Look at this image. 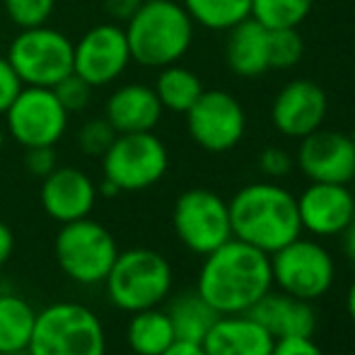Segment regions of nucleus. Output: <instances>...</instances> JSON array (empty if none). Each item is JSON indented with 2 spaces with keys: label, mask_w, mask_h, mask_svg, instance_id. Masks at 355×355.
I'll use <instances>...</instances> for the list:
<instances>
[{
  "label": "nucleus",
  "mask_w": 355,
  "mask_h": 355,
  "mask_svg": "<svg viewBox=\"0 0 355 355\" xmlns=\"http://www.w3.org/2000/svg\"><path fill=\"white\" fill-rule=\"evenodd\" d=\"M273 290L271 257L239 239L203 257L196 293L218 314H247L263 295Z\"/></svg>",
  "instance_id": "nucleus-1"
},
{
  "label": "nucleus",
  "mask_w": 355,
  "mask_h": 355,
  "mask_svg": "<svg viewBox=\"0 0 355 355\" xmlns=\"http://www.w3.org/2000/svg\"><path fill=\"white\" fill-rule=\"evenodd\" d=\"M232 237L271 257L302 234L297 196L273 182H257L239 189L227 201Z\"/></svg>",
  "instance_id": "nucleus-2"
},
{
  "label": "nucleus",
  "mask_w": 355,
  "mask_h": 355,
  "mask_svg": "<svg viewBox=\"0 0 355 355\" xmlns=\"http://www.w3.org/2000/svg\"><path fill=\"white\" fill-rule=\"evenodd\" d=\"M193 19L177 0H143L131 19L123 24L131 58L143 68L179 63L193 42Z\"/></svg>",
  "instance_id": "nucleus-3"
},
{
  "label": "nucleus",
  "mask_w": 355,
  "mask_h": 355,
  "mask_svg": "<svg viewBox=\"0 0 355 355\" xmlns=\"http://www.w3.org/2000/svg\"><path fill=\"white\" fill-rule=\"evenodd\" d=\"M172 283L174 273L167 259L153 249L138 247L119 252L102 285L114 307L133 314L159 307L172 293Z\"/></svg>",
  "instance_id": "nucleus-4"
},
{
  "label": "nucleus",
  "mask_w": 355,
  "mask_h": 355,
  "mask_svg": "<svg viewBox=\"0 0 355 355\" xmlns=\"http://www.w3.org/2000/svg\"><path fill=\"white\" fill-rule=\"evenodd\" d=\"M29 355H107V331L80 302H53L37 312Z\"/></svg>",
  "instance_id": "nucleus-5"
},
{
  "label": "nucleus",
  "mask_w": 355,
  "mask_h": 355,
  "mask_svg": "<svg viewBox=\"0 0 355 355\" xmlns=\"http://www.w3.org/2000/svg\"><path fill=\"white\" fill-rule=\"evenodd\" d=\"M56 263L71 281L80 285L104 283L112 263L119 257L114 234L97 220L80 218L61 225L53 239Z\"/></svg>",
  "instance_id": "nucleus-6"
},
{
  "label": "nucleus",
  "mask_w": 355,
  "mask_h": 355,
  "mask_svg": "<svg viewBox=\"0 0 355 355\" xmlns=\"http://www.w3.org/2000/svg\"><path fill=\"white\" fill-rule=\"evenodd\" d=\"M5 56L19 83L29 87L51 89L73 73V42L49 24L19 29Z\"/></svg>",
  "instance_id": "nucleus-7"
},
{
  "label": "nucleus",
  "mask_w": 355,
  "mask_h": 355,
  "mask_svg": "<svg viewBox=\"0 0 355 355\" xmlns=\"http://www.w3.org/2000/svg\"><path fill=\"white\" fill-rule=\"evenodd\" d=\"M271 276L278 290L314 302L336 283V261L324 244L300 234L271 254Z\"/></svg>",
  "instance_id": "nucleus-8"
},
{
  "label": "nucleus",
  "mask_w": 355,
  "mask_h": 355,
  "mask_svg": "<svg viewBox=\"0 0 355 355\" xmlns=\"http://www.w3.org/2000/svg\"><path fill=\"white\" fill-rule=\"evenodd\" d=\"M104 179L116 184L119 191H145L155 187L169 169L167 145L153 131L119 133L102 155Z\"/></svg>",
  "instance_id": "nucleus-9"
},
{
  "label": "nucleus",
  "mask_w": 355,
  "mask_h": 355,
  "mask_svg": "<svg viewBox=\"0 0 355 355\" xmlns=\"http://www.w3.org/2000/svg\"><path fill=\"white\" fill-rule=\"evenodd\" d=\"M5 133L17 145L27 148H53L68 131L71 114L61 107L53 89L22 85L17 97L5 109Z\"/></svg>",
  "instance_id": "nucleus-10"
},
{
  "label": "nucleus",
  "mask_w": 355,
  "mask_h": 355,
  "mask_svg": "<svg viewBox=\"0 0 355 355\" xmlns=\"http://www.w3.org/2000/svg\"><path fill=\"white\" fill-rule=\"evenodd\" d=\"M172 225L179 242L198 257H206L232 239L227 201L211 189L184 191L174 203Z\"/></svg>",
  "instance_id": "nucleus-11"
},
{
  "label": "nucleus",
  "mask_w": 355,
  "mask_h": 355,
  "mask_svg": "<svg viewBox=\"0 0 355 355\" xmlns=\"http://www.w3.org/2000/svg\"><path fill=\"white\" fill-rule=\"evenodd\" d=\"M184 116L191 141L208 153H227L237 148L247 131L244 107L225 89H203Z\"/></svg>",
  "instance_id": "nucleus-12"
},
{
  "label": "nucleus",
  "mask_w": 355,
  "mask_h": 355,
  "mask_svg": "<svg viewBox=\"0 0 355 355\" xmlns=\"http://www.w3.org/2000/svg\"><path fill=\"white\" fill-rule=\"evenodd\" d=\"M131 49L121 24L102 22L73 42V73L87 80L92 87H107L126 73Z\"/></svg>",
  "instance_id": "nucleus-13"
},
{
  "label": "nucleus",
  "mask_w": 355,
  "mask_h": 355,
  "mask_svg": "<svg viewBox=\"0 0 355 355\" xmlns=\"http://www.w3.org/2000/svg\"><path fill=\"white\" fill-rule=\"evenodd\" d=\"M297 164L309 182L351 184L355 177V145L346 133L317 128L300 138Z\"/></svg>",
  "instance_id": "nucleus-14"
},
{
  "label": "nucleus",
  "mask_w": 355,
  "mask_h": 355,
  "mask_svg": "<svg viewBox=\"0 0 355 355\" xmlns=\"http://www.w3.org/2000/svg\"><path fill=\"white\" fill-rule=\"evenodd\" d=\"M302 230L314 237H341L355 215V193L348 184L309 182L297 196Z\"/></svg>",
  "instance_id": "nucleus-15"
},
{
  "label": "nucleus",
  "mask_w": 355,
  "mask_h": 355,
  "mask_svg": "<svg viewBox=\"0 0 355 355\" xmlns=\"http://www.w3.org/2000/svg\"><path fill=\"white\" fill-rule=\"evenodd\" d=\"M329 112L327 92L312 80H293L276 94L271 104V121L288 138H304L322 128Z\"/></svg>",
  "instance_id": "nucleus-16"
},
{
  "label": "nucleus",
  "mask_w": 355,
  "mask_h": 355,
  "mask_svg": "<svg viewBox=\"0 0 355 355\" xmlns=\"http://www.w3.org/2000/svg\"><path fill=\"white\" fill-rule=\"evenodd\" d=\"M39 198L49 218L66 225L92 213L97 203V184L78 167H56L42 179Z\"/></svg>",
  "instance_id": "nucleus-17"
},
{
  "label": "nucleus",
  "mask_w": 355,
  "mask_h": 355,
  "mask_svg": "<svg viewBox=\"0 0 355 355\" xmlns=\"http://www.w3.org/2000/svg\"><path fill=\"white\" fill-rule=\"evenodd\" d=\"M247 314L257 319L273 338L314 336L317 331V312L312 302L283 290H268Z\"/></svg>",
  "instance_id": "nucleus-18"
},
{
  "label": "nucleus",
  "mask_w": 355,
  "mask_h": 355,
  "mask_svg": "<svg viewBox=\"0 0 355 355\" xmlns=\"http://www.w3.org/2000/svg\"><path fill=\"white\" fill-rule=\"evenodd\" d=\"M162 112V104L150 85L126 83L109 94L104 119L116 133H143L157 126Z\"/></svg>",
  "instance_id": "nucleus-19"
},
{
  "label": "nucleus",
  "mask_w": 355,
  "mask_h": 355,
  "mask_svg": "<svg viewBox=\"0 0 355 355\" xmlns=\"http://www.w3.org/2000/svg\"><path fill=\"white\" fill-rule=\"evenodd\" d=\"M276 338L249 314H220L203 338L208 355H271Z\"/></svg>",
  "instance_id": "nucleus-20"
},
{
  "label": "nucleus",
  "mask_w": 355,
  "mask_h": 355,
  "mask_svg": "<svg viewBox=\"0 0 355 355\" xmlns=\"http://www.w3.org/2000/svg\"><path fill=\"white\" fill-rule=\"evenodd\" d=\"M225 61L227 68L239 78H259L268 66V29L254 17H247L227 29L225 42Z\"/></svg>",
  "instance_id": "nucleus-21"
},
{
  "label": "nucleus",
  "mask_w": 355,
  "mask_h": 355,
  "mask_svg": "<svg viewBox=\"0 0 355 355\" xmlns=\"http://www.w3.org/2000/svg\"><path fill=\"white\" fill-rule=\"evenodd\" d=\"M126 341L136 355H162L177 341L167 309L150 307L133 312L126 327Z\"/></svg>",
  "instance_id": "nucleus-22"
},
{
  "label": "nucleus",
  "mask_w": 355,
  "mask_h": 355,
  "mask_svg": "<svg viewBox=\"0 0 355 355\" xmlns=\"http://www.w3.org/2000/svg\"><path fill=\"white\" fill-rule=\"evenodd\" d=\"M167 314L177 341H191V343H203V338L208 336V331H211L213 324L220 317L196 290L174 297Z\"/></svg>",
  "instance_id": "nucleus-23"
},
{
  "label": "nucleus",
  "mask_w": 355,
  "mask_h": 355,
  "mask_svg": "<svg viewBox=\"0 0 355 355\" xmlns=\"http://www.w3.org/2000/svg\"><path fill=\"white\" fill-rule=\"evenodd\" d=\"M37 309L17 293H0V355L27 351Z\"/></svg>",
  "instance_id": "nucleus-24"
},
{
  "label": "nucleus",
  "mask_w": 355,
  "mask_h": 355,
  "mask_svg": "<svg viewBox=\"0 0 355 355\" xmlns=\"http://www.w3.org/2000/svg\"><path fill=\"white\" fill-rule=\"evenodd\" d=\"M155 94H157L162 109L174 114H187L203 92V83L193 71L172 63V66L159 68L155 80Z\"/></svg>",
  "instance_id": "nucleus-25"
},
{
  "label": "nucleus",
  "mask_w": 355,
  "mask_h": 355,
  "mask_svg": "<svg viewBox=\"0 0 355 355\" xmlns=\"http://www.w3.org/2000/svg\"><path fill=\"white\" fill-rule=\"evenodd\" d=\"M193 24L211 32H227L252 15V0H182Z\"/></svg>",
  "instance_id": "nucleus-26"
},
{
  "label": "nucleus",
  "mask_w": 355,
  "mask_h": 355,
  "mask_svg": "<svg viewBox=\"0 0 355 355\" xmlns=\"http://www.w3.org/2000/svg\"><path fill=\"white\" fill-rule=\"evenodd\" d=\"M314 0H252V15L266 29L297 27L309 17Z\"/></svg>",
  "instance_id": "nucleus-27"
},
{
  "label": "nucleus",
  "mask_w": 355,
  "mask_h": 355,
  "mask_svg": "<svg viewBox=\"0 0 355 355\" xmlns=\"http://www.w3.org/2000/svg\"><path fill=\"white\" fill-rule=\"evenodd\" d=\"M304 56V42L297 27L268 29V66L276 71L295 68Z\"/></svg>",
  "instance_id": "nucleus-28"
},
{
  "label": "nucleus",
  "mask_w": 355,
  "mask_h": 355,
  "mask_svg": "<svg viewBox=\"0 0 355 355\" xmlns=\"http://www.w3.org/2000/svg\"><path fill=\"white\" fill-rule=\"evenodd\" d=\"M10 22L17 29L42 27L53 15L56 0H3Z\"/></svg>",
  "instance_id": "nucleus-29"
},
{
  "label": "nucleus",
  "mask_w": 355,
  "mask_h": 355,
  "mask_svg": "<svg viewBox=\"0 0 355 355\" xmlns=\"http://www.w3.org/2000/svg\"><path fill=\"white\" fill-rule=\"evenodd\" d=\"M116 136L119 133L114 131V126L104 116L89 119L78 131V148H80V153L87 155V157H102Z\"/></svg>",
  "instance_id": "nucleus-30"
},
{
  "label": "nucleus",
  "mask_w": 355,
  "mask_h": 355,
  "mask_svg": "<svg viewBox=\"0 0 355 355\" xmlns=\"http://www.w3.org/2000/svg\"><path fill=\"white\" fill-rule=\"evenodd\" d=\"M51 89H53V94H56L58 102H61V107L66 109L68 114H73V112L87 109L94 87L87 83V80L80 78L78 73H71V75H66L58 85H53Z\"/></svg>",
  "instance_id": "nucleus-31"
},
{
  "label": "nucleus",
  "mask_w": 355,
  "mask_h": 355,
  "mask_svg": "<svg viewBox=\"0 0 355 355\" xmlns=\"http://www.w3.org/2000/svg\"><path fill=\"white\" fill-rule=\"evenodd\" d=\"M24 167L32 177L44 179L58 167V159H56V150L44 145V148H27L24 153Z\"/></svg>",
  "instance_id": "nucleus-32"
},
{
  "label": "nucleus",
  "mask_w": 355,
  "mask_h": 355,
  "mask_svg": "<svg viewBox=\"0 0 355 355\" xmlns=\"http://www.w3.org/2000/svg\"><path fill=\"white\" fill-rule=\"evenodd\" d=\"M259 169L271 179L285 177V174L293 169V157H290L283 148L271 145V148L261 150V155H259Z\"/></svg>",
  "instance_id": "nucleus-33"
},
{
  "label": "nucleus",
  "mask_w": 355,
  "mask_h": 355,
  "mask_svg": "<svg viewBox=\"0 0 355 355\" xmlns=\"http://www.w3.org/2000/svg\"><path fill=\"white\" fill-rule=\"evenodd\" d=\"M271 355H324L314 336H290L273 341Z\"/></svg>",
  "instance_id": "nucleus-34"
},
{
  "label": "nucleus",
  "mask_w": 355,
  "mask_h": 355,
  "mask_svg": "<svg viewBox=\"0 0 355 355\" xmlns=\"http://www.w3.org/2000/svg\"><path fill=\"white\" fill-rule=\"evenodd\" d=\"M19 89H22V83H19L17 73L12 71L8 56L0 53V116H3L5 109L12 104V99L17 97Z\"/></svg>",
  "instance_id": "nucleus-35"
},
{
  "label": "nucleus",
  "mask_w": 355,
  "mask_h": 355,
  "mask_svg": "<svg viewBox=\"0 0 355 355\" xmlns=\"http://www.w3.org/2000/svg\"><path fill=\"white\" fill-rule=\"evenodd\" d=\"M141 3L143 0H104V12L109 15L112 22L126 24L136 15V10L141 8Z\"/></svg>",
  "instance_id": "nucleus-36"
},
{
  "label": "nucleus",
  "mask_w": 355,
  "mask_h": 355,
  "mask_svg": "<svg viewBox=\"0 0 355 355\" xmlns=\"http://www.w3.org/2000/svg\"><path fill=\"white\" fill-rule=\"evenodd\" d=\"M12 252H15V234H12V230L0 220V268L8 263Z\"/></svg>",
  "instance_id": "nucleus-37"
},
{
  "label": "nucleus",
  "mask_w": 355,
  "mask_h": 355,
  "mask_svg": "<svg viewBox=\"0 0 355 355\" xmlns=\"http://www.w3.org/2000/svg\"><path fill=\"white\" fill-rule=\"evenodd\" d=\"M162 355H208L203 343H191V341H174Z\"/></svg>",
  "instance_id": "nucleus-38"
},
{
  "label": "nucleus",
  "mask_w": 355,
  "mask_h": 355,
  "mask_svg": "<svg viewBox=\"0 0 355 355\" xmlns=\"http://www.w3.org/2000/svg\"><path fill=\"white\" fill-rule=\"evenodd\" d=\"M341 237H343V254H346V259L355 266V215L351 223H348V227L341 232Z\"/></svg>",
  "instance_id": "nucleus-39"
},
{
  "label": "nucleus",
  "mask_w": 355,
  "mask_h": 355,
  "mask_svg": "<svg viewBox=\"0 0 355 355\" xmlns=\"http://www.w3.org/2000/svg\"><path fill=\"white\" fill-rule=\"evenodd\" d=\"M346 312H348V317H351V322L355 324V278L346 293Z\"/></svg>",
  "instance_id": "nucleus-40"
},
{
  "label": "nucleus",
  "mask_w": 355,
  "mask_h": 355,
  "mask_svg": "<svg viewBox=\"0 0 355 355\" xmlns=\"http://www.w3.org/2000/svg\"><path fill=\"white\" fill-rule=\"evenodd\" d=\"M3 145H5V128H3V123H0V153H3Z\"/></svg>",
  "instance_id": "nucleus-41"
},
{
  "label": "nucleus",
  "mask_w": 355,
  "mask_h": 355,
  "mask_svg": "<svg viewBox=\"0 0 355 355\" xmlns=\"http://www.w3.org/2000/svg\"><path fill=\"white\" fill-rule=\"evenodd\" d=\"M8 355H29V351H17V353H8Z\"/></svg>",
  "instance_id": "nucleus-42"
},
{
  "label": "nucleus",
  "mask_w": 355,
  "mask_h": 355,
  "mask_svg": "<svg viewBox=\"0 0 355 355\" xmlns=\"http://www.w3.org/2000/svg\"><path fill=\"white\" fill-rule=\"evenodd\" d=\"M351 141H353V145H355V128H353V133H351Z\"/></svg>",
  "instance_id": "nucleus-43"
},
{
  "label": "nucleus",
  "mask_w": 355,
  "mask_h": 355,
  "mask_svg": "<svg viewBox=\"0 0 355 355\" xmlns=\"http://www.w3.org/2000/svg\"><path fill=\"white\" fill-rule=\"evenodd\" d=\"M351 184H353V193H355V177H353V182H351Z\"/></svg>",
  "instance_id": "nucleus-44"
}]
</instances>
